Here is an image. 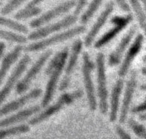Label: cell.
Returning <instances> with one entry per match:
<instances>
[{
    "instance_id": "obj_5",
    "label": "cell",
    "mask_w": 146,
    "mask_h": 139,
    "mask_svg": "<svg viewBox=\"0 0 146 139\" xmlns=\"http://www.w3.org/2000/svg\"><path fill=\"white\" fill-rule=\"evenodd\" d=\"M94 68L95 64L91 60L90 55L88 52H84L83 54L82 72L88 103L91 111H95L97 108L95 90L92 76V72Z\"/></svg>"
},
{
    "instance_id": "obj_10",
    "label": "cell",
    "mask_w": 146,
    "mask_h": 139,
    "mask_svg": "<svg viewBox=\"0 0 146 139\" xmlns=\"http://www.w3.org/2000/svg\"><path fill=\"white\" fill-rule=\"evenodd\" d=\"M30 61L31 58L27 54L23 55V56L19 60L1 89V103H2L5 100L6 97L9 95L14 86L17 85L19 79L22 76L23 72L25 71Z\"/></svg>"
},
{
    "instance_id": "obj_34",
    "label": "cell",
    "mask_w": 146,
    "mask_h": 139,
    "mask_svg": "<svg viewBox=\"0 0 146 139\" xmlns=\"http://www.w3.org/2000/svg\"><path fill=\"white\" fill-rule=\"evenodd\" d=\"M141 72L143 76H146V66L142 67V68L141 70Z\"/></svg>"
},
{
    "instance_id": "obj_26",
    "label": "cell",
    "mask_w": 146,
    "mask_h": 139,
    "mask_svg": "<svg viewBox=\"0 0 146 139\" xmlns=\"http://www.w3.org/2000/svg\"><path fill=\"white\" fill-rule=\"evenodd\" d=\"M128 124L129 128L137 136L142 139H146V127L144 125L133 118H129Z\"/></svg>"
},
{
    "instance_id": "obj_1",
    "label": "cell",
    "mask_w": 146,
    "mask_h": 139,
    "mask_svg": "<svg viewBox=\"0 0 146 139\" xmlns=\"http://www.w3.org/2000/svg\"><path fill=\"white\" fill-rule=\"evenodd\" d=\"M68 52V47L63 48L54 55L47 65L45 73L48 76V79L41 103L43 108L48 105L54 96L59 78L66 64Z\"/></svg>"
},
{
    "instance_id": "obj_28",
    "label": "cell",
    "mask_w": 146,
    "mask_h": 139,
    "mask_svg": "<svg viewBox=\"0 0 146 139\" xmlns=\"http://www.w3.org/2000/svg\"><path fill=\"white\" fill-rule=\"evenodd\" d=\"M131 112L132 113H141L146 112V96L144 100L140 104L133 107Z\"/></svg>"
},
{
    "instance_id": "obj_24",
    "label": "cell",
    "mask_w": 146,
    "mask_h": 139,
    "mask_svg": "<svg viewBox=\"0 0 146 139\" xmlns=\"http://www.w3.org/2000/svg\"><path fill=\"white\" fill-rule=\"evenodd\" d=\"M0 35L2 39L8 42L15 43L21 45L27 43L28 40V38H26L25 36L11 31L1 30Z\"/></svg>"
},
{
    "instance_id": "obj_15",
    "label": "cell",
    "mask_w": 146,
    "mask_h": 139,
    "mask_svg": "<svg viewBox=\"0 0 146 139\" xmlns=\"http://www.w3.org/2000/svg\"><path fill=\"white\" fill-rule=\"evenodd\" d=\"M137 31L136 25H133L120 40L115 49L110 54L108 64L111 67L118 65L121 60L123 55L129 46L132 38Z\"/></svg>"
},
{
    "instance_id": "obj_2",
    "label": "cell",
    "mask_w": 146,
    "mask_h": 139,
    "mask_svg": "<svg viewBox=\"0 0 146 139\" xmlns=\"http://www.w3.org/2000/svg\"><path fill=\"white\" fill-rule=\"evenodd\" d=\"M85 31L86 27L84 26H76L31 43L25 47V50L27 52H36L43 50L50 46L71 39L84 32Z\"/></svg>"
},
{
    "instance_id": "obj_31",
    "label": "cell",
    "mask_w": 146,
    "mask_h": 139,
    "mask_svg": "<svg viewBox=\"0 0 146 139\" xmlns=\"http://www.w3.org/2000/svg\"><path fill=\"white\" fill-rule=\"evenodd\" d=\"M88 0H78L76 3V6L75 7L74 14L77 15L82 11L83 8L85 7L87 3Z\"/></svg>"
},
{
    "instance_id": "obj_6",
    "label": "cell",
    "mask_w": 146,
    "mask_h": 139,
    "mask_svg": "<svg viewBox=\"0 0 146 139\" xmlns=\"http://www.w3.org/2000/svg\"><path fill=\"white\" fill-rule=\"evenodd\" d=\"M77 21V16L74 14L69 15L59 21L39 28L31 32L28 39L31 40H39L50 36L51 34L62 31L74 24Z\"/></svg>"
},
{
    "instance_id": "obj_9",
    "label": "cell",
    "mask_w": 146,
    "mask_h": 139,
    "mask_svg": "<svg viewBox=\"0 0 146 139\" xmlns=\"http://www.w3.org/2000/svg\"><path fill=\"white\" fill-rule=\"evenodd\" d=\"M76 3V2L74 0H68L59 4L31 21L30 23V27L39 28L43 26L53 19L69 11L74 7H75Z\"/></svg>"
},
{
    "instance_id": "obj_35",
    "label": "cell",
    "mask_w": 146,
    "mask_h": 139,
    "mask_svg": "<svg viewBox=\"0 0 146 139\" xmlns=\"http://www.w3.org/2000/svg\"><path fill=\"white\" fill-rule=\"evenodd\" d=\"M140 89L142 90V91H146V83L142 84L140 85Z\"/></svg>"
},
{
    "instance_id": "obj_21",
    "label": "cell",
    "mask_w": 146,
    "mask_h": 139,
    "mask_svg": "<svg viewBox=\"0 0 146 139\" xmlns=\"http://www.w3.org/2000/svg\"><path fill=\"white\" fill-rule=\"evenodd\" d=\"M137 20L139 25L146 36V13L140 0H128Z\"/></svg>"
},
{
    "instance_id": "obj_8",
    "label": "cell",
    "mask_w": 146,
    "mask_h": 139,
    "mask_svg": "<svg viewBox=\"0 0 146 139\" xmlns=\"http://www.w3.org/2000/svg\"><path fill=\"white\" fill-rule=\"evenodd\" d=\"M52 54V51L49 50L44 52L28 70L24 77L16 85V92L21 94L26 92L29 88L33 81L40 72L44 64Z\"/></svg>"
},
{
    "instance_id": "obj_13",
    "label": "cell",
    "mask_w": 146,
    "mask_h": 139,
    "mask_svg": "<svg viewBox=\"0 0 146 139\" xmlns=\"http://www.w3.org/2000/svg\"><path fill=\"white\" fill-rule=\"evenodd\" d=\"M137 73L135 70L131 71L128 80L126 83L123 99L121 107L119 122L123 124L127 120L130 105L137 87Z\"/></svg>"
},
{
    "instance_id": "obj_36",
    "label": "cell",
    "mask_w": 146,
    "mask_h": 139,
    "mask_svg": "<svg viewBox=\"0 0 146 139\" xmlns=\"http://www.w3.org/2000/svg\"><path fill=\"white\" fill-rule=\"evenodd\" d=\"M141 4L143 5V7H144V9L145 10V13H146V0H140Z\"/></svg>"
},
{
    "instance_id": "obj_32",
    "label": "cell",
    "mask_w": 146,
    "mask_h": 139,
    "mask_svg": "<svg viewBox=\"0 0 146 139\" xmlns=\"http://www.w3.org/2000/svg\"><path fill=\"white\" fill-rule=\"evenodd\" d=\"M5 49H6V45L5 43L3 42H1L0 44V55L1 58H3V56H4L5 55L4 54H5Z\"/></svg>"
},
{
    "instance_id": "obj_11",
    "label": "cell",
    "mask_w": 146,
    "mask_h": 139,
    "mask_svg": "<svg viewBox=\"0 0 146 139\" xmlns=\"http://www.w3.org/2000/svg\"><path fill=\"white\" fill-rule=\"evenodd\" d=\"M83 44L82 40L78 39L72 44L68 59L65 67V75L59 87V90L60 91L66 89L70 84L71 75L76 66L79 56L82 50Z\"/></svg>"
},
{
    "instance_id": "obj_17",
    "label": "cell",
    "mask_w": 146,
    "mask_h": 139,
    "mask_svg": "<svg viewBox=\"0 0 146 139\" xmlns=\"http://www.w3.org/2000/svg\"><path fill=\"white\" fill-rule=\"evenodd\" d=\"M25 48L21 44L15 46L10 52L3 57L0 68V81L2 84L8 71L17 61Z\"/></svg>"
},
{
    "instance_id": "obj_25",
    "label": "cell",
    "mask_w": 146,
    "mask_h": 139,
    "mask_svg": "<svg viewBox=\"0 0 146 139\" xmlns=\"http://www.w3.org/2000/svg\"><path fill=\"white\" fill-rule=\"evenodd\" d=\"M30 130V127L26 124H21L4 129H2L0 132L1 139H3L7 137L17 135L22 133H25Z\"/></svg>"
},
{
    "instance_id": "obj_7",
    "label": "cell",
    "mask_w": 146,
    "mask_h": 139,
    "mask_svg": "<svg viewBox=\"0 0 146 139\" xmlns=\"http://www.w3.org/2000/svg\"><path fill=\"white\" fill-rule=\"evenodd\" d=\"M132 20L133 16L131 14L123 16L116 15L112 17L111 19V23L112 24V27L94 43V48L99 49L107 44L123 31Z\"/></svg>"
},
{
    "instance_id": "obj_30",
    "label": "cell",
    "mask_w": 146,
    "mask_h": 139,
    "mask_svg": "<svg viewBox=\"0 0 146 139\" xmlns=\"http://www.w3.org/2000/svg\"><path fill=\"white\" fill-rule=\"evenodd\" d=\"M119 8L124 12H129L131 11L130 6L127 0H115Z\"/></svg>"
},
{
    "instance_id": "obj_23",
    "label": "cell",
    "mask_w": 146,
    "mask_h": 139,
    "mask_svg": "<svg viewBox=\"0 0 146 139\" xmlns=\"http://www.w3.org/2000/svg\"><path fill=\"white\" fill-rule=\"evenodd\" d=\"M104 0H92L80 17L82 24L87 23L102 5Z\"/></svg>"
},
{
    "instance_id": "obj_20",
    "label": "cell",
    "mask_w": 146,
    "mask_h": 139,
    "mask_svg": "<svg viewBox=\"0 0 146 139\" xmlns=\"http://www.w3.org/2000/svg\"><path fill=\"white\" fill-rule=\"evenodd\" d=\"M45 0H31L22 9L18 11L14 15L17 20H25L34 17L40 14L42 10L38 6Z\"/></svg>"
},
{
    "instance_id": "obj_19",
    "label": "cell",
    "mask_w": 146,
    "mask_h": 139,
    "mask_svg": "<svg viewBox=\"0 0 146 139\" xmlns=\"http://www.w3.org/2000/svg\"><path fill=\"white\" fill-rule=\"evenodd\" d=\"M40 107L39 105H34L25 109L17 113L3 118L1 121V127L5 128L22 122L39 112Z\"/></svg>"
},
{
    "instance_id": "obj_27",
    "label": "cell",
    "mask_w": 146,
    "mask_h": 139,
    "mask_svg": "<svg viewBox=\"0 0 146 139\" xmlns=\"http://www.w3.org/2000/svg\"><path fill=\"white\" fill-rule=\"evenodd\" d=\"M26 1L27 0H9L1 10L2 15L5 16L11 13Z\"/></svg>"
},
{
    "instance_id": "obj_14",
    "label": "cell",
    "mask_w": 146,
    "mask_h": 139,
    "mask_svg": "<svg viewBox=\"0 0 146 139\" xmlns=\"http://www.w3.org/2000/svg\"><path fill=\"white\" fill-rule=\"evenodd\" d=\"M144 39L143 35L138 34L128 48L118 70L117 73L120 77H123L127 74L133 61L141 49Z\"/></svg>"
},
{
    "instance_id": "obj_3",
    "label": "cell",
    "mask_w": 146,
    "mask_h": 139,
    "mask_svg": "<svg viewBox=\"0 0 146 139\" xmlns=\"http://www.w3.org/2000/svg\"><path fill=\"white\" fill-rule=\"evenodd\" d=\"M83 95V92L78 89L71 93H64L60 95L56 102L46 108L44 111L29 121L31 125H35L48 118L56 113L60 111L63 107L72 103L74 101L80 99Z\"/></svg>"
},
{
    "instance_id": "obj_4",
    "label": "cell",
    "mask_w": 146,
    "mask_h": 139,
    "mask_svg": "<svg viewBox=\"0 0 146 139\" xmlns=\"http://www.w3.org/2000/svg\"><path fill=\"white\" fill-rule=\"evenodd\" d=\"M97 71V90L100 113L106 115L108 111V89L106 73L105 58L103 52H99L96 59Z\"/></svg>"
},
{
    "instance_id": "obj_37",
    "label": "cell",
    "mask_w": 146,
    "mask_h": 139,
    "mask_svg": "<svg viewBox=\"0 0 146 139\" xmlns=\"http://www.w3.org/2000/svg\"><path fill=\"white\" fill-rule=\"evenodd\" d=\"M142 60H143V62L144 63H146V55H144V56H143V58H142Z\"/></svg>"
},
{
    "instance_id": "obj_29",
    "label": "cell",
    "mask_w": 146,
    "mask_h": 139,
    "mask_svg": "<svg viewBox=\"0 0 146 139\" xmlns=\"http://www.w3.org/2000/svg\"><path fill=\"white\" fill-rule=\"evenodd\" d=\"M115 130L120 139H132L131 136L120 125H116Z\"/></svg>"
},
{
    "instance_id": "obj_22",
    "label": "cell",
    "mask_w": 146,
    "mask_h": 139,
    "mask_svg": "<svg viewBox=\"0 0 146 139\" xmlns=\"http://www.w3.org/2000/svg\"><path fill=\"white\" fill-rule=\"evenodd\" d=\"M0 23L1 26H5L11 30L12 31L23 34H27L29 31L28 28L23 24L5 17H1Z\"/></svg>"
},
{
    "instance_id": "obj_33",
    "label": "cell",
    "mask_w": 146,
    "mask_h": 139,
    "mask_svg": "<svg viewBox=\"0 0 146 139\" xmlns=\"http://www.w3.org/2000/svg\"><path fill=\"white\" fill-rule=\"evenodd\" d=\"M138 118L141 121L146 122V112L140 113L138 116Z\"/></svg>"
},
{
    "instance_id": "obj_18",
    "label": "cell",
    "mask_w": 146,
    "mask_h": 139,
    "mask_svg": "<svg viewBox=\"0 0 146 139\" xmlns=\"http://www.w3.org/2000/svg\"><path fill=\"white\" fill-rule=\"evenodd\" d=\"M124 86L123 79H118L115 83L111 95L110 100V112L109 120L111 122L116 121L117 117V114L119 108V103L121 93Z\"/></svg>"
},
{
    "instance_id": "obj_12",
    "label": "cell",
    "mask_w": 146,
    "mask_h": 139,
    "mask_svg": "<svg viewBox=\"0 0 146 139\" xmlns=\"http://www.w3.org/2000/svg\"><path fill=\"white\" fill-rule=\"evenodd\" d=\"M114 6L115 5L113 1H110L107 3L104 9L97 18L95 23L93 24L84 38V44L86 47H90L94 42L96 36L103 27L109 17L113 12Z\"/></svg>"
},
{
    "instance_id": "obj_16",
    "label": "cell",
    "mask_w": 146,
    "mask_h": 139,
    "mask_svg": "<svg viewBox=\"0 0 146 139\" xmlns=\"http://www.w3.org/2000/svg\"><path fill=\"white\" fill-rule=\"evenodd\" d=\"M42 93V91L40 88H34L22 96L5 104L1 109V116L6 115L19 109L25 105L30 101L39 97Z\"/></svg>"
},
{
    "instance_id": "obj_38",
    "label": "cell",
    "mask_w": 146,
    "mask_h": 139,
    "mask_svg": "<svg viewBox=\"0 0 146 139\" xmlns=\"http://www.w3.org/2000/svg\"><path fill=\"white\" fill-rule=\"evenodd\" d=\"M138 139H139V138H138Z\"/></svg>"
}]
</instances>
